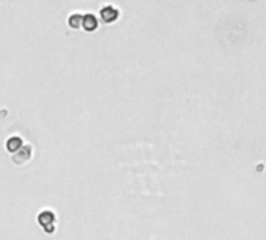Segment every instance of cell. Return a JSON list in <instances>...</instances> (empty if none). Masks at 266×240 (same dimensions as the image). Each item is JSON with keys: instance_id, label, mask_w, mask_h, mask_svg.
<instances>
[{"instance_id": "cell-1", "label": "cell", "mask_w": 266, "mask_h": 240, "mask_svg": "<svg viewBox=\"0 0 266 240\" xmlns=\"http://www.w3.org/2000/svg\"><path fill=\"white\" fill-rule=\"evenodd\" d=\"M118 10L114 8V6H105V8H101L100 11V17L101 20L105 22V24H110V22H115L118 19Z\"/></svg>"}, {"instance_id": "cell-2", "label": "cell", "mask_w": 266, "mask_h": 240, "mask_svg": "<svg viewBox=\"0 0 266 240\" xmlns=\"http://www.w3.org/2000/svg\"><path fill=\"white\" fill-rule=\"evenodd\" d=\"M83 28L86 30V32H94L95 28H97L98 22L97 19H95V16H92V14H87V16H83Z\"/></svg>"}, {"instance_id": "cell-3", "label": "cell", "mask_w": 266, "mask_h": 240, "mask_svg": "<svg viewBox=\"0 0 266 240\" xmlns=\"http://www.w3.org/2000/svg\"><path fill=\"white\" fill-rule=\"evenodd\" d=\"M81 24H83V16H81V14H73V16H70V19H69L70 28L78 30L81 27Z\"/></svg>"}]
</instances>
